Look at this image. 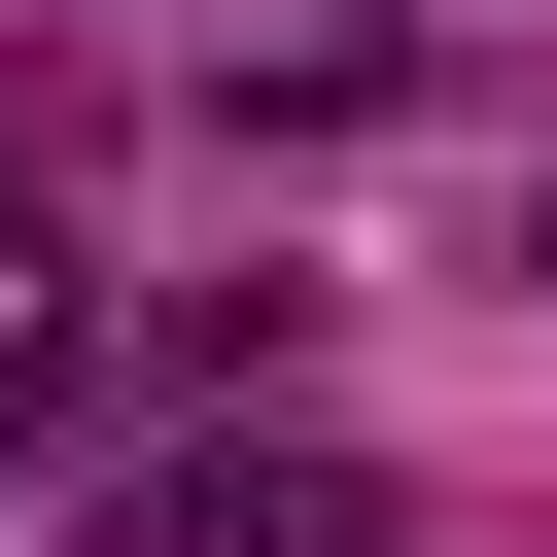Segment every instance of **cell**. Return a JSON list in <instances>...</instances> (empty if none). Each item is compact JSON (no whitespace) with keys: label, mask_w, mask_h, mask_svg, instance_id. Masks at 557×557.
Listing matches in <instances>:
<instances>
[]
</instances>
